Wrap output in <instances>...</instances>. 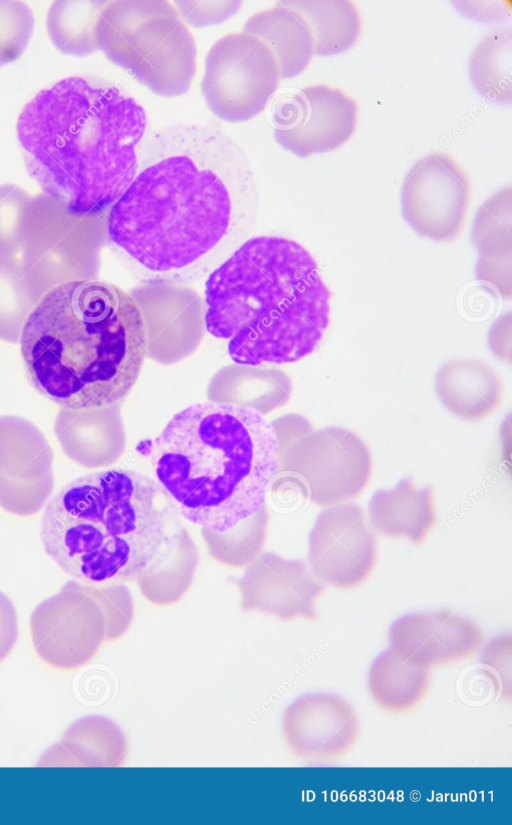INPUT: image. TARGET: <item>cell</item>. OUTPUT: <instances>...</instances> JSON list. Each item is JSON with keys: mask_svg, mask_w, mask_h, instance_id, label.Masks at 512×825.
<instances>
[{"mask_svg": "<svg viewBox=\"0 0 512 825\" xmlns=\"http://www.w3.org/2000/svg\"><path fill=\"white\" fill-rule=\"evenodd\" d=\"M34 28V15L23 1L0 0V66L17 60Z\"/></svg>", "mask_w": 512, "mask_h": 825, "instance_id": "31", "label": "cell"}, {"mask_svg": "<svg viewBox=\"0 0 512 825\" xmlns=\"http://www.w3.org/2000/svg\"><path fill=\"white\" fill-rule=\"evenodd\" d=\"M37 303L25 282L20 259L0 255V339L16 343Z\"/></svg>", "mask_w": 512, "mask_h": 825, "instance_id": "29", "label": "cell"}, {"mask_svg": "<svg viewBox=\"0 0 512 825\" xmlns=\"http://www.w3.org/2000/svg\"><path fill=\"white\" fill-rule=\"evenodd\" d=\"M388 638L390 649L408 664L427 670L463 662L484 643L474 621L447 611L404 615L390 626Z\"/></svg>", "mask_w": 512, "mask_h": 825, "instance_id": "17", "label": "cell"}, {"mask_svg": "<svg viewBox=\"0 0 512 825\" xmlns=\"http://www.w3.org/2000/svg\"><path fill=\"white\" fill-rule=\"evenodd\" d=\"M258 208L244 147L215 127L179 122L143 142L135 177L109 209L106 233L147 278L190 283L251 237Z\"/></svg>", "mask_w": 512, "mask_h": 825, "instance_id": "1", "label": "cell"}, {"mask_svg": "<svg viewBox=\"0 0 512 825\" xmlns=\"http://www.w3.org/2000/svg\"><path fill=\"white\" fill-rule=\"evenodd\" d=\"M205 325L237 364L296 362L330 322L331 293L313 256L278 236L246 240L206 278Z\"/></svg>", "mask_w": 512, "mask_h": 825, "instance_id": "4", "label": "cell"}, {"mask_svg": "<svg viewBox=\"0 0 512 825\" xmlns=\"http://www.w3.org/2000/svg\"><path fill=\"white\" fill-rule=\"evenodd\" d=\"M175 514L155 479L107 469L69 482L49 500L40 538L47 555L78 581L138 580L169 562L179 535L172 531Z\"/></svg>", "mask_w": 512, "mask_h": 825, "instance_id": "6", "label": "cell"}, {"mask_svg": "<svg viewBox=\"0 0 512 825\" xmlns=\"http://www.w3.org/2000/svg\"><path fill=\"white\" fill-rule=\"evenodd\" d=\"M31 199L15 184L0 185V255L16 256L22 250Z\"/></svg>", "mask_w": 512, "mask_h": 825, "instance_id": "30", "label": "cell"}, {"mask_svg": "<svg viewBox=\"0 0 512 825\" xmlns=\"http://www.w3.org/2000/svg\"><path fill=\"white\" fill-rule=\"evenodd\" d=\"M18 636L17 616L12 601L0 591V662L13 649Z\"/></svg>", "mask_w": 512, "mask_h": 825, "instance_id": "34", "label": "cell"}, {"mask_svg": "<svg viewBox=\"0 0 512 825\" xmlns=\"http://www.w3.org/2000/svg\"><path fill=\"white\" fill-rule=\"evenodd\" d=\"M284 741L303 760H331L346 755L356 744L360 725L352 706L327 693L305 694L284 711Z\"/></svg>", "mask_w": 512, "mask_h": 825, "instance_id": "16", "label": "cell"}, {"mask_svg": "<svg viewBox=\"0 0 512 825\" xmlns=\"http://www.w3.org/2000/svg\"><path fill=\"white\" fill-rule=\"evenodd\" d=\"M278 63L270 49L245 32L226 34L209 49L201 92L209 110L232 123L254 118L278 87Z\"/></svg>", "mask_w": 512, "mask_h": 825, "instance_id": "9", "label": "cell"}, {"mask_svg": "<svg viewBox=\"0 0 512 825\" xmlns=\"http://www.w3.org/2000/svg\"><path fill=\"white\" fill-rule=\"evenodd\" d=\"M429 688V670L408 664L391 649L380 654L369 669V693L381 709L391 714H404L418 707Z\"/></svg>", "mask_w": 512, "mask_h": 825, "instance_id": "26", "label": "cell"}, {"mask_svg": "<svg viewBox=\"0 0 512 825\" xmlns=\"http://www.w3.org/2000/svg\"><path fill=\"white\" fill-rule=\"evenodd\" d=\"M491 350L502 360L511 361V314L501 316L489 332Z\"/></svg>", "mask_w": 512, "mask_h": 825, "instance_id": "35", "label": "cell"}, {"mask_svg": "<svg viewBox=\"0 0 512 825\" xmlns=\"http://www.w3.org/2000/svg\"><path fill=\"white\" fill-rule=\"evenodd\" d=\"M308 562L317 578L341 590L368 579L377 562V542L359 505L346 503L318 515L309 535Z\"/></svg>", "mask_w": 512, "mask_h": 825, "instance_id": "14", "label": "cell"}, {"mask_svg": "<svg viewBox=\"0 0 512 825\" xmlns=\"http://www.w3.org/2000/svg\"><path fill=\"white\" fill-rule=\"evenodd\" d=\"M20 349L33 387L67 409L113 406L135 385L147 334L135 300L111 282L59 285L30 313Z\"/></svg>", "mask_w": 512, "mask_h": 825, "instance_id": "3", "label": "cell"}, {"mask_svg": "<svg viewBox=\"0 0 512 825\" xmlns=\"http://www.w3.org/2000/svg\"><path fill=\"white\" fill-rule=\"evenodd\" d=\"M84 584L103 611L106 621L105 641L120 638L125 634L132 620V604L128 595L112 584Z\"/></svg>", "mask_w": 512, "mask_h": 825, "instance_id": "32", "label": "cell"}, {"mask_svg": "<svg viewBox=\"0 0 512 825\" xmlns=\"http://www.w3.org/2000/svg\"><path fill=\"white\" fill-rule=\"evenodd\" d=\"M98 49L163 97L187 93L196 72L194 37L164 0L109 1L96 26Z\"/></svg>", "mask_w": 512, "mask_h": 825, "instance_id": "7", "label": "cell"}, {"mask_svg": "<svg viewBox=\"0 0 512 825\" xmlns=\"http://www.w3.org/2000/svg\"><path fill=\"white\" fill-rule=\"evenodd\" d=\"M467 174L444 152H433L408 171L401 191L402 214L420 236L448 242L461 232L470 201Z\"/></svg>", "mask_w": 512, "mask_h": 825, "instance_id": "12", "label": "cell"}, {"mask_svg": "<svg viewBox=\"0 0 512 825\" xmlns=\"http://www.w3.org/2000/svg\"><path fill=\"white\" fill-rule=\"evenodd\" d=\"M112 407L59 410L54 432L67 457L84 467L98 468L119 456L123 442Z\"/></svg>", "mask_w": 512, "mask_h": 825, "instance_id": "20", "label": "cell"}, {"mask_svg": "<svg viewBox=\"0 0 512 825\" xmlns=\"http://www.w3.org/2000/svg\"><path fill=\"white\" fill-rule=\"evenodd\" d=\"M127 740L112 720L87 716L75 721L62 739L42 756L38 766L118 767L125 763Z\"/></svg>", "mask_w": 512, "mask_h": 825, "instance_id": "22", "label": "cell"}, {"mask_svg": "<svg viewBox=\"0 0 512 825\" xmlns=\"http://www.w3.org/2000/svg\"><path fill=\"white\" fill-rule=\"evenodd\" d=\"M356 125V101L325 84L283 97L273 112L276 142L302 158L338 149L351 138Z\"/></svg>", "mask_w": 512, "mask_h": 825, "instance_id": "13", "label": "cell"}, {"mask_svg": "<svg viewBox=\"0 0 512 825\" xmlns=\"http://www.w3.org/2000/svg\"><path fill=\"white\" fill-rule=\"evenodd\" d=\"M279 456L276 433L259 411L216 401L176 413L150 450L155 481L175 513L214 532L260 512Z\"/></svg>", "mask_w": 512, "mask_h": 825, "instance_id": "5", "label": "cell"}, {"mask_svg": "<svg viewBox=\"0 0 512 825\" xmlns=\"http://www.w3.org/2000/svg\"><path fill=\"white\" fill-rule=\"evenodd\" d=\"M243 32L260 39L270 49L278 63L280 79L299 75L314 54L304 20L281 1L250 16Z\"/></svg>", "mask_w": 512, "mask_h": 825, "instance_id": "24", "label": "cell"}, {"mask_svg": "<svg viewBox=\"0 0 512 825\" xmlns=\"http://www.w3.org/2000/svg\"><path fill=\"white\" fill-rule=\"evenodd\" d=\"M472 241L479 251L477 279L511 297L512 190L508 185L490 196L478 209Z\"/></svg>", "mask_w": 512, "mask_h": 825, "instance_id": "19", "label": "cell"}, {"mask_svg": "<svg viewBox=\"0 0 512 825\" xmlns=\"http://www.w3.org/2000/svg\"><path fill=\"white\" fill-rule=\"evenodd\" d=\"M102 216L72 213L44 192L32 197L20 261L25 282L38 302L59 285L94 278L90 264Z\"/></svg>", "mask_w": 512, "mask_h": 825, "instance_id": "8", "label": "cell"}, {"mask_svg": "<svg viewBox=\"0 0 512 825\" xmlns=\"http://www.w3.org/2000/svg\"><path fill=\"white\" fill-rule=\"evenodd\" d=\"M325 586L302 560H286L269 554L266 558L264 582L245 584L242 588V609L258 611L290 622L302 617L319 620L317 599Z\"/></svg>", "mask_w": 512, "mask_h": 825, "instance_id": "18", "label": "cell"}, {"mask_svg": "<svg viewBox=\"0 0 512 825\" xmlns=\"http://www.w3.org/2000/svg\"><path fill=\"white\" fill-rule=\"evenodd\" d=\"M17 136L43 192L78 215H103L136 175L147 130L144 108L115 86L74 76L39 91Z\"/></svg>", "mask_w": 512, "mask_h": 825, "instance_id": "2", "label": "cell"}, {"mask_svg": "<svg viewBox=\"0 0 512 825\" xmlns=\"http://www.w3.org/2000/svg\"><path fill=\"white\" fill-rule=\"evenodd\" d=\"M304 20L313 41L314 54L343 53L358 40L362 21L357 5L350 0L281 1Z\"/></svg>", "mask_w": 512, "mask_h": 825, "instance_id": "25", "label": "cell"}, {"mask_svg": "<svg viewBox=\"0 0 512 825\" xmlns=\"http://www.w3.org/2000/svg\"><path fill=\"white\" fill-rule=\"evenodd\" d=\"M109 1H67L52 3L47 14L48 34L58 50L84 56L98 50L96 26Z\"/></svg>", "mask_w": 512, "mask_h": 825, "instance_id": "28", "label": "cell"}, {"mask_svg": "<svg viewBox=\"0 0 512 825\" xmlns=\"http://www.w3.org/2000/svg\"><path fill=\"white\" fill-rule=\"evenodd\" d=\"M511 62V27L491 30L471 55L469 75L473 87L491 102L510 104Z\"/></svg>", "mask_w": 512, "mask_h": 825, "instance_id": "27", "label": "cell"}, {"mask_svg": "<svg viewBox=\"0 0 512 825\" xmlns=\"http://www.w3.org/2000/svg\"><path fill=\"white\" fill-rule=\"evenodd\" d=\"M242 6L241 1H175L174 7L180 18L193 27L220 24L235 15Z\"/></svg>", "mask_w": 512, "mask_h": 825, "instance_id": "33", "label": "cell"}, {"mask_svg": "<svg viewBox=\"0 0 512 825\" xmlns=\"http://www.w3.org/2000/svg\"><path fill=\"white\" fill-rule=\"evenodd\" d=\"M373 528L382 536L422 543L437 522L433 489L418 488L411 477L392 490H377L368 504Z\"/></svg>", "mask_w": 512, "mask_h": 825, "instance_id": "23", "label": "cell"}, {"mask_svg": "<svg viewBox=\"0 0 512 825\" xmlns=\"http://www.w3.org/2000/svg\"><path fill=\"white\" fill-rule=\"evenodd\" d=\"M34 649L48 665L61 670L88 663L106 636V621L84 582L70 580L41 602L30 616Z\"/></svg>", "mask_w": 512, "mask_h": 825, "instance_id": "11", "label": "cell"}, {"mask_svg": "<svg viewBox=\"0 0 512 825\" xmlns=\"http://www.w3.org/2000/svg\"><path fill=\"white\" fill-rule=\"evenodd\" d=\"M295 439L290 464L313 503L336 505L365 490L372 473V455L354 432L333 426L314 431L308 424Z\"/></svg>", "mask_w": 512, "mask_h": 825, "instance_id": "10", "label": "cell"}, {"mask_svg": "<svg viewBox=\"0 0 512 825\" xmlns=\"http://www.w3.org/2000/svg\"><path fill=\"white\" fill-rule=\"evenodd\" d=\"M53 489V451L44 434L23 417L0 416V507L34 515Z\"/></svg>", "mask_w": 512, "mask_h": 825, "instance_id": "15", "label": "cell"}, {"mask_svg": "<svg viewBox=\"0 0 512 825\" xmlns=\"http://www.w3.org/2000/svg\"><path fill=\"white\" fill-rule=\"evenodd\" d=\"M442 404L457 417L480 421L491 415L503 397V381L489 364L476 359L447 362L435 377Z\"/></svg>", "mask_w": 512, "mask_h": 825, "instance_id": "21", "label": "cell"}]
</instances>
